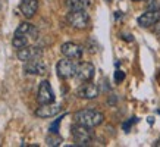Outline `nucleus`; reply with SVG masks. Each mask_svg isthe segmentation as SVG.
Wrapping results in <instances>:
<instances>
[{
	"label": "nucleus",
	"mask_w": 160,
	"mask_h": 147,
	"mask_svg": "<svg viewBox=\"0 0 160 147\" xmlns=\"http://www.w3.org/2000/svg\"><path fill=\"white\" fill-rule=\"evenodd\" d=\"M73 119H75L77 124H81L84 127L94 128L98 127L103 122L104 115L102 112H98V110H94V109H82V110H78L75 113Z\"/></svg>",
	"instance_id": "obj_1"
},
{
	"label": "nucleus",
	"mask_w": 160,
	"mask_h": 147,
	"mask_svg": "<svg viewBox=\"0 0 160 147\" xmlns=\"http://www.w3.org/2000/svg\"><path fill=\"white\" fill-rule=\"evenodd\" d=\"M71 132H72V138L77 146H88L92 141V132L90 131V128L84 127L81 124L73 125Z\"/></svg>",
	"instance_id": "obj_2"
},
{
	"label": "nucleus",
	"mask_w": 160,
	"mask_h": 147,
	"mask_svg": "<svg viewBox=\"0 0 160 147\" xmlns=\"http://www.w3.org/2000/svg\"><path fill=\"white\" fill-rule=\"evenodd\" d=\"M56 69H58V75L60 77V78L69 79V78H72V77H75V75H77L78 65L73 62V59L66 58V59L59 60Z\"/></svg>",
	"instance_id": "obj_3"
},
{
	"label": "nucleus",
	"mask_w": 160,
	"mask_h": 147,
	"mask_svg": "<svg viewBox=\"0 0 160 147\" xmlns=\"http://www.w3.org/2000/svg\"><path fill=\"white\" fill-rule=\"evenodd\" d=\"M68 22L71 27L77 29H84L88 27V22H90V16L85 10H71L68 13Z\"/></svg>",
	"instance_id": "obj_4"
},
{
	"label": "nucleus",
	"mask_w": 160,
	"mask_h": 147,
	"mask_svg": "<svg viewBox=\"0 0 160 147\" xmlns=\"http://www.w3.org/2000/svg\"><path fill=\"white\" fill-rule=\"evenodd\" d=\"M37 102L40 104H46V103H53L54 102V93L53 88L50 85V83L47 79L41 81L38 87V93H37Z\"/></svg>",
	"instance_id": "obj_5"
},
{
	"label": "nucleus",
	"mask_w": 160,
	"mask_h": 147,
	"mask_svg": "<svg viewBox=\"0 0 160 147\" xmlns=\"http://www.w3.org/2000/svg\"><path fill=\"white\" fill-rule=\"evenodd\" d=\"M16 56L22 62H28V60H34V59L41 58L43 56V50H41V47H37V46H25V47L18 50Z\"/></svg>",
	"instance_id": "obj_6"
},
{
	"label": "nucleus",
	"mask_w": 160,
	"mask_h": 147,
	"mask_svg": "<svg viewBox=\"0 0 160 147\" xmlns=\"http://www.w3.org/2000/svg\"><path fill=\"white\" fill-rule=\"evenodd\" d=\"M24 72L31 74V75H44L47 72V65L41 60V58L34 59V60H28L24 65Z\"/></svg>",
	"instance_id": "obj_7"
},
{
	"label": "nucleus",
	"mask_w": 160,
	"mask_h": 147,
	"mask_svg": "<svg viewBox=\"0 0 160 147\" xmlns=\"http://www.w3.org/2000/svg\"><path fill=\"white\" fill-rule=\"evenodd\" d=\"M77 94H78V97L91 100V99H96L98 96V87L96 85V84L90 83V81H85L82 85L78 87Z\"/></svg>",
	"instance_id": "obj_8"
},
{
	"label": "nucleus",
	"mask_w": 160,
	"mask_h": 147,
	"mask_svg": "<svg viewBox=\"0 0 160 147\" xmlns=\"http://www.w3.org/2000/svg\"><path fill=\"white\" fill-rule=\"evenodd\" d=\"M94 72H96V68L94 65L90 63V62H82V63L78 65V71H77V77L79 81H91L92 77H94Z\"/></svg>",
	"instance_id": "obj_9"
},
{
	"label": "nucleus",
	"mask_w": 160,
	"mask_h": 147,
	"mask_svg": "<svg viewBox=\"0 0 160 147\" xmlns=\"http://www.w3.org/2000/svg\"><path fill=\"white\" fill-rule=\"evenodd\" d=\"M60 52H62L63 56H66V58H69V59H73V60H78V59L82 58V47H81L79 44H75V43L62 44Z\"/></svg>",
	"instance_id": "obj_10"
},
{
	"label": "nucleus",
	"mask_w": 160,
	"mask_h": 147,
	"mask_svg": "<svg viewBox=\"0 0 160 147\" xmlns=\"http://www.w3.org/2000/svg\"><path fill=\"white\" fill-rule=\"evenodd\" d=\"M62 106L58 103H46V104H40V108L35 110V115L38 118H52L60 112Z\"/></svg>",
	"instance_id": "obj_11"
},
{
	"label": "nucleus",
	"mask_w": 160,
	"mask_h": 147,
	"mask_svg": "<svg viewBox=\"0 0 160 147\" xmlns=\"http://www.w3.org/2000/svg\"><path fill=\"white\" fill-rule=\"evenodd\" d=\"M160 19V12L159 10H147L146 13H142L138 18V25L142 28H148L156 25V22Z\"/></svg>",
	"instance_id": "obj_12"
},
{
	"label": "nucleus",
	"mask_w": 160,
	"mask_h": 147,
	"mask_svg": "<svg viewBox=\"0 0 160 147\" xmlns=\"http://www.w3.org/2000/svg\"><path fill=\"white\" fill-rule=\"evenodd\" d=\"M19 9L25 18H32L38 9V0H21Z\"/></svg>",
	"instance_id": "obj_13"
},
{
	"label": "nucleus",
	"mask_w": 160,
	"mask_h": 147,
	"mask_svg": "<svg viewBox=\"0 0 160 147\" xmlns=\"http://www.w3.org/2000/svg\"><path fill=\"white\" fill-rule=\"evenodd\" d=\"M91 5L90 0H66V6L69 10H87Z\"/></svg>",
	"instance_id": "obj_14"
},
{
	"label": "nucleus",
	"mask_w": 160,
	"mask_h": 147,
	"mask_svg": "<svg viewBox=\"0 0 160 147\" xmlns=\"http://www.w3.org/2000/svg\"><path fill=\"white\" fill-rule=\"evenodd\" d=\"M34 33H35V28L31 24H28V22L19 24V27L15 31V34H21V35H28V34H34Z\"/></svg>",
	"instance_id": "obj_15"
},
{
	"label": "nucleus",
	"mask_w": 160,
	"mask_h": 147,
	"mask_svg": "<svg viewBox=\"0 0 160 147\" xmlns=\"http://www.w3.org/2000/svg\"><path fill=\"white\" fill-rule=\"evenodd\" d=\"M46 143H47V146L56 147V146H60V144H62L63 138L59 135L58 132H50L49 135L46 137Z\"/></svg>",
	"instance_id": "obj_16"
},
{
	"label": "nucleus",
	"mask_w": 160,
	"mask_h": 147,
	"mask_svg": "<svg viewBox=\"0 0 160 147\" xmlns=\"http://www.w3.org/2000/svg\"><path fill=\"white\" fill-rule=\"evenodd\" d=\"M12 44H13L15 49H22L25 46H28V38L27 35H21V34H15L13 40H12Z\"/></svg>",
	"instance_id": "obj_17"
},
{
	"label": "nucleus",
	"mask_w": 160,
	"mask_h": 147,
	"mask_svg": "<svg viewBox=\"0 0 160 147\" xmlns=\"http://www.w3.org/2000/svg\"><path fill=\"white\" fill-rule=\"evenodd\" d=\"M147 9L160 12V0H147Z\"/></svg>",
	"instance_id": "obj_18"
},
{
	"label": "nucleus",
	"mask_w": 160,
	"mask_h": 147,
	"mask_svg": "<svg viewBox=\"0 0 160 147\" xmlns=\"http://www.w3.org/2000/svg\"><path fill=\"white\" fill-rule=\"evenodd\" d=\"M63 118H65V113H63L62 116H59L58 119H56V121H54V122L50 125V127H49V131L50 132H58L59 131V125H60V122H62Z\"/></svg>",
	"instance_id": "obj_19"
},
{
	"label": "nucleus",
	"mask_w": 160,
	"mask_h": 147,
	"mask_svg": "<svg viewBox=\"0 0 160 147\" xmlns=\"http://www.w3.org/2000/svg\"><path fill=\"white\" fill-rule=\"evenodd\" d=\"M123 79H125V74L122 72V71H116V72H115V81H116V83H121Z\"/></svg>",
	"instance_id": "obj_20"
},
{
	"label": "nucleus",
	"mask_w": 160,
	"mask_h": 147,
	"mask_svg": "<svg viewBox=\"0 0 160 147\" xmlns=\"http://www.w3.org/2000/svg\"><path fill=\"white\" fill-rule=\"evenodd\" d=\"M135 122H138V119H137V118H131V121H128V122L123 124V129H125V131H129V127Z\"/></svg>",
	"instance_id": "obj_21"
},
{
	"label": "nucleus",
	"mask_w": 160,
	"mask_h": 147,
	"mask_svg": "<svg viewBox=\"0 0 160 147\" xmlns=\"http://www.w3.org/2000/svg\"><path fill=\"white\" fill-rule=\"evenodd\" d=\"M154 33L157 35H160V19L156 22V25H154Z\"/></svg>",
	"instance_id": "obj_22"
},
{
	"label": "nucleus",
	"mask_w": 160,
	"mask_h": 147,
	"mask_svg": "<svg viewBox=\"0 0 160 147\" xmlns=\"http://www.w3.org/2000/svg\"><path fill=\"white\" fill-rule=\"evenodd\" d=\"M132 2H140V0H132Z\"/></svg>",
	"instance_id": "obj_23"
},
{
	"label": "nucleus",
	"mask_w": 160,
	"mask_h": 147,
	"mask_svg": "<svg viewBox=\"0 0 160 147\" xmlns=\"http://www.w3.org/2000/svg\"><path fill=\"white\" fill-rule=\"evenodd\" d=\"M0 9H2V3H0Z\"/></svg>",
	"instance_id": "obj_24"
}]
</instances>
